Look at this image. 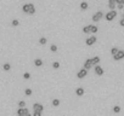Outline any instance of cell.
<instances>
[{
	"label": "cell",
	"instance_id": "7c38bea8",
	"mask_svg": "<svg viewBox=\"0 0 124 116\" xmlns=\"http://www.w3.org/2000/svg\"><path fill=\"white\" fill-rule=\"evenodd\" d=\"M91 59V63H93V65H99V63H100V57H94V58H90Z\"/></svg>",
	"mask_w": 124,
	"mask_h": 116
},
{
	"label": "cell",
	"instance_id": "4dcf8cb0",
	"mask_svg": "<svg viewBox=\"0 0 124 116\" xmlns=\"http://www.w3.org/2000/svg\"><path fill=\"white\" fill-rule=\"evenodd\" d=\"M119 26H120V27H124V19H123V18L119 21Z\"/></svg>",
	"mask_w": 124,
	"mask_h": 116
},
{
	"label": "cell",
	"instance_id": "d6a6232c",
	"mask_svg": "<svg viewBox=\"0 0 124 116\" xmlns=\"http://www.w3.org/2000/svg\"><path fill=\"white\" fill-rule=\"evenodd\" d=\"M108 3H116L114 0H108Z\"/></svg>",
	"mask_w": 124,
	"mask_h": 116
},
{
	"label": "cell",
	"instance_id": "e575fe53",
	"mask_svg": "<svg viewBox=\"0 0 124 116\" xmlns=\"http://www.w3.org/2000/svg\"><path fill=\"white\" fill-rule=\"evenodd\" d=\"M122 4H123V5H124V0H122Z\"/></svg>",
	"mask_w": 124,
	"mask_h": 116
},
{
	"label": "cell",
	"instance_id": "f1b7e54d",
	"mask_svg": "<svg viewBox=\"0 0 124 116\" xmlns=\"http://www.w3.org/2000/svg\"><path fill=\"white\" fill-rule=\"evenodd\" d=\"M117 9L118 10H123L124 9V5L123 4H117Z\"/></svg>",
	"mask_w": 124,
	"mask_h": 116
},
{
	"label": "cell",
	"instance_id": "7402d4cb",
	"mask_svg": "<svg viewBox=\"0 0 124 116\" xmlns=\"http://www.w3.org/2000/svg\"><path fill=\"white\" fill-rule=\"evenodd\" d=\"M24 94L28 96V97L32 96V90H31V88H26V90H24Z\"/></svg>",
	"mask_w": 124,
	"mask_h": 116
},
{
	"label": "cell",
	"instance_id": "52a82bcc",
	"mask_svg": "<svg viewBox=\"0 0 124 116\" xmlns=\"http://www.w3.org/2000/svg\"><path fill=\"white\" fill-rule=\"evenodd\" d=\"M102 17H103V13H102L101 11H99V12H96V13L93 16V18H91V19H93L94 22H99V21H101V18H102Z\"/></svg>",
	"mask_w": 124,
	"mask_h": 116
},
{
	"label": "cell",
	"instance_id": "3957f363",
	"mask_svg": "<svg viewBox=\"0 0 124 116\" xmlns=\"http://www.w3.org/2000/svg\"><path fill=\"white\" fill-rule=\"evenodd\" d=\"M27 114H29V110L27 108H18L17 110V116H26Z\"/></svg>",
	"mask_w": 124,
	"mask_h": 116
},
{
	"label": "cell",
	"instance_id": "7a4b0ae2",
	"mask_svg": "<svg viewBox=\"0 0 124 116\" xmlns=\"http://www.w3.org/2000/svg\"><path fill=\"white\" fill-rule=\"evenodd\" d=\"M116 17H117V11H116V10H111L109 12H107V13L105 15V18H106V21H108V22L113 21Z\"/></svg>",
	"mask_w": 124,
	"mask_h": 116
},
{
	"label": "cell",
	"instance_id": "44dd1931",
	"mask_svg": "<svg viewBox=\"0 0 124 116\" xmlns=\"http://www.w3.org/2000/svg\"><path fill=\"white\" fill-rule=\"evenodd\" d=\"M118 51H119V48H117V47H112V48H111V53H112V56L117 54Z\"/></svg>",
	"mask_w": 124,
	"mask_h": 116
},
{
	"label": "cell",
	"instance_id": "2e32d148",
	"mask_svg": "<svg viewBox=\"0 0 124 116\" xmlns=\"http://www.w3.org/2000/svg\"><path fill=\"white\" fill-rule=\"evenodd\" d=\"M3 69H4L5 71L11 70V64H10V63H5V64H3Z\"/></svg>",
	"mask_w": 124,
	"mask_h": 116
},
{
	"label": "cell",
	"instance_id": "9c48e42d",
	"mask_svg": "<svg viewBox=\"0 0 124 116\" xmlns=\"http://www.w3.org/2000/svg\"><path fill=\"white\" fill-rule=\"evenodd\" d=\"M94 65H93V63H91V59L89 58V59H85V62H84V69H86V70H89V69H91Z\"/></svg>",
	"mask_w": 124,
	"mask_h": 116
},
{
	"label": "cell",
	"instance_id": "e0dca14e",
	"mask_svg": "<svg viewBox=\"0 0 124 116\" xmlns=\"http://www.w3.org/2000/svg\"><path fill=\"white\" fill-rule=\"evenodd\" d=\"M46 42H47V39H46V38H44V36H43V38H40V39H39V44H40V45H45Z\"/></svg>",
	"mask_w": 124,
	"mask_h": 116
},
{
	"label": "cell",
	"instance_id": "8fae6325",
	"mask_svg": "<svg viewBox=\"0 0 124 116\" xmlns=\"http://www.w3.org/2000/svg\"><path fill=\"white\" fill-rule=\"evenodd\" d=\"M84 93H85V91H84V88H83V87H78V88H76V94H77L78 97L84 96Z\"/></svg>",
	"mask_w": 124,
	"mask_h": 116
},
{
	"label": "cell",
	"instance_id": "5b68a950",
	"mask_svg": "<svg viewBox=\"0 0 124 116\" xmlns=\"http://www.w3.org/2000/svg\"><path fill=\"white\" fill-rule=\"evenodd\" d=\"M96 36H90V38H88L86 40H85V45L86 46H93L95 42H96Z\"/></svg>",
	"mask_w": 124,
	"mask_h": 116
},
{
	"label": "cell",
	"instance_id": "9a60e30c",
	"mask_svg": "<svg viewBox=\"0 0 124 116\" xmlns=\"http://www.w3.org/2000/svg\"><path fill=\"white\" fill-rule=\"evenodd\" d=\"M34 64H35V67H41V65H43V61L40 59V58H35Z\"/></svg>",
	"mask_w": 124,
	"mask_h": 116
},
{
	"label": "cell",
	"instance_id": "d6986e66",
	"mask_svg": "<svg viewBox=\"0 0 124 116\" xmlns=\"http://www.w3.org/2000/svg\"><path fill=\"white\" fill-rule=\"evenodd\" d=\"M116 6H117L116 3H108V7H109V10H116Z\"/></svg>",
	"mask_w": 124,
	"mask_h": 116
},
{
	"label": "cell",
	"instance_id": "1f68e13d",
	"mask_svg": "<svg viewBox=\"0 0 124 116\" xmlns=\"http://www.w3.org/2000/svg\"><path fill=\"white\" fill-rule=\"evenodd\" d=\"M116 4H122V0H114Z\"/></svg>",
	"mask_w": 124,
	"mask_h": 116
},
{
	"label": "cell",
	"instance_id": "603a6c76",
	"mask_svg": "<svg viewBox=\"0 0 124 116\" xmlns=\"http://www.w3.org/2000/svg\"><path fill=\"white\" fill-rule=\"evenodd\" d=\"M97 30H99V28H97L96 26H93V27H91V33H93V34H96Z\"/></svg>",
	"mask_w": 124,
	"mask_h": 116
},
{
	"label": "cell",
	"instance_id": "277c9868",
	"mask_svg": "<svg viewBox=\"0 0 124 116\" xmlns=\"http://www.w3.org/2000/svg\"><path fill=\"white\" fill-rule=\"evenodd\" d=\"M123 58H124V51H122V50H119L117 52V54L113 56V59L114 61H120V59H123Z\"/></svg>",
	"mask_w": 124,
	"mask_h": 116
},
{
	"label": "cell",
	"instance_id": "d590c367",
	"mask_svg": "<svg viewBox=\"0 0 124 116\" xmlns=\"http://www.w3.org/2000/svg\"><path fill=\"white\" fill-rule=\"evenodd\" d=\"M122 18H123V19H124V13H123V16H122Z\"/></svg>",
	"mask_w": 124,
	"mask_h": 116
},
{
	"label": "cell",
	"instance_id": "f546056e",
	"mask_svg": "<svg viewBox=\"0 0 124 116\" xmlns=\"http://www.w3.org/2000/svg\"><path fill=\"white\" fill-rule=\"evenodd\" d=\"M33 116H41V112H39V111H34V112H33Z\"/></svg>",
	"mask_w": 124,
	"mask_h": 116
},
{
	"label": "cell",
	"instance_id": "cb8c5ba5",
	"mask_svg": "<svg viewBox=\"0 0 124 116\" xmlns=\"http://www.w3.org/2000/svg\"><path fill=\"white\" fill-rule=\"evenodd\" d=\"M60 105V100L58 99H54L52 100V106H58Z\"/></svg>",
	"mask_w": 124,
	"mask_h": 116
},
{
	"label": "cell",
	"instance_id": "4316f807",
	"mask_svg": "<svg viewBox=\"0 0 124 116\" xmlns=\"http://www.w3.org/2000/svg\"><path fill=\"white\" fill-rule=\"evenodd\" d=\"M50 50H51V52H56L57 51V46L56 45H51L50 46Z\"/></svg>",
	"mask_w": 124,
	"mask_h": 116
},
{
	"label": "cell",
	"instance_id": "8992f818",
	"mask_svg": "<svg viewBox=\"0 0 124 116\" xmlns=\"http://www.w3.org/2000/svg\"><path fill=\"white\" fill-rule=\"evenodd\" d=\"M86 75H88V70H86V69H84V68H83V69H80V70L77 73V77H78V79H84Z\"/></svg>",
	"mask_w": 124,
	"mask_h": 116
},
{
	"label": "cell",
	"instance_id": "ac0fdd59",
	"mask_svg": "<svg viewBox=\"0 0 124 116\" xmlns=\"http://www.w3.org/2000/svg\"><path fill=\"white\" fill-rule=\"evenodd\" d=\"M120 110H122V109H120L119 105H114V106H113V112L118 114V112H120Z\"/></svg>",
	"mask_w": 124,
	"mask_h": 116
},
{
	"label": "cell",
	"instance_id": "836d02e7",
	"mask_svg": "<svg viewBox=\"0 0 124 116\" xmlns=\"http://www.w3.org/2000/svg\"><path fill=\"white\" fill-rule=\"evenodd\" d=\"M26 116H33V115H31V114H27V115H26Z\"/></svg>",
	"mask_w": 124,
	"mask_h": 116
},
{
	"label": "cell",
	"instance_id": "484cf974",
	"mask_svg": "<svg viewBox=\"0 0 124 116\" xmlns=\"http://www.w3.org/2000/svg\"><path fill=\"white\" fill-rule=\"evenodd\" d=\"M52 68H54V69H58V68H60V63H58V62H54V63H52Z\"/></svg>",
	"mask_w": 124,
	"mask_h": 116
},
{
	"label": "cell",
	"instance_id": "6da1fadb",
	"mask_svg": "<svg viewBox=\"0 0 124 116\" xmlns=\"http://www.w3.org/2000/svg\"><path fill=\"white\" fill-rule=\"evenodd\" d=\"M22 11L24 13H28V15H34L35 13V6L33 4H24L22 6Z\"/></svg>",
	"mask_w": 124,
	"mask_h": 116
},
{
	"label": "cell",
	"instance_id": "ffe728a7",
	"mask_svg": "<svg viewBox=\"0 0 124 116\" xmlns=\"http://www.w3.org/2000/svg\"><path fill=\"white\" fill-rule=\"evenodd\" d=\"M11 26H12V27H18V26H20V22H18V19H12V22H11Z\"/></svg>",
	"mask_w": 124,
	"mask_h": 116
},
{
	"label": "cell",
	"instance_id": "5bb4252c",
	"mask_svg": "<svg viewBox=\"0 0 124 116\" xmlns=\"http://www.w3.org/2000/svg\"><path fill=\"white\" fill-rule=\"evenodd\" d=\"M88 7H89V5H88L86 1H82V3H80V10L85 11V10H88Z\"/></svg>",
	"mask_w": 124,
	"mask_h": 116
},
{
	"label": "cell",
	"instance_id": "30bf717a",
	"mask_svg": "<svg viewBox=\"0 0 124 116\" xmlns=\"http://www.w3.org/2000/svg\"><path fill=\"white\" fill-rule=\"evenodd\" d=\"M94 69H95V74H96V75H99V76H102V75H103V69H102L100 65H95Z\"/></svg>",
	"mask_w": 124,
	"mask_h": 116
},
{
	"label": "cell",
	"instance_id": "4fadbf2b",
	"mask_svg": "<svg viewBox=\"0 0 124 116\" xmlns=\"http://www.w3.org/2000/svg\"><path fill=\"white\" fill-rule=\"evenodd\" d=\"M91 24H88V26H85L84 28H83V33H85V34H89V33H91Z\"/></svg>",
	"mask_w": 124,
	"mask_h": 116
},
{
	"label": "cell",
	"instance_id": "ba28073f",
	"mask_svg": "<svg viewBox=\"0 0 124 116\" xmlns=\"http://www.w3.org/2000/svg\"><path fill=\"white\" fill-rule=\"evenodd\" d=\"M33 109H34V111H39V112H43L44 111V106L40 103H34L33 104Z\"/></svg>",
	"mask_w": 124,
	"mask_h": 116
},
{
	"label": "cell",
	"instance_id": "d4e9b609",
	"mask_svg": "<svg viewBox=\"0 0 124 116\" xmlns=\"http://www.w3.org/2000/svg\"><path fill=\"white\" fill-rule=\"evenodd\" d=\"M18 106L20 108H26V102L24 100H20L18 102Z\"/></svg>",
	"mask_w": 124,
	"mask_h": 116
},
{
	"label": "cell",
	"instance_id": "83f0119b",
	"mask_svg": "<svg viewBox=\"0 0 124 116\" xmlns=\"http://www.w3.org/2000/svg\"><path fill=\"white\" fill-rule=\"evenodd\" d=\"M23 79L29 80V79H31V74H29V73H24V74H23Z\"/></svg>",
	"mask_w": 124,
	"mask_h": 116
}]
</instances>
